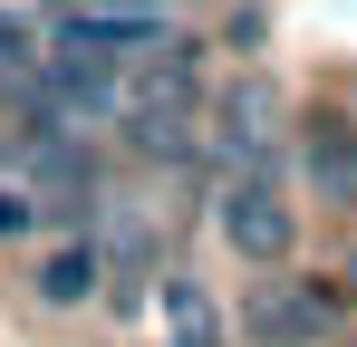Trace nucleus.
Here are the masks:
<instances>
[{"label":"nucleus","mask_w":357,"mask_h":347,"mask_svg":"<svg viewBox=\"0 0 357 347\" xmlns=\"http://www.w3.org/2000/svg\"><path fill=\"white\" fill-rule=\"evenodd\" d=\"M116 49H97V39H68L59 58H49V97H59V116L87 135L97 116H116L126 107V87H116V68H107Z\"/></svg>","instance_id":"nucleus-3"},{"label":"nucleus","mask_w":357,"mask_h":347,"mask_svg":"<svg viewBox=\"0 0 357 347\" xmlns=\"http://www.w3.org/2000/svg\"><path fill=\"white\" fill-rule=\"evenodd\" d=\"M68 39H97V49H165V39H174V29H165V10H155V0H87V10H77V20H68Z\"/></svg>","instance_id":"nucleus-5"},{"label":"nucleus","mask_w":357,"mask_h":347,"mask_svg":"<svg viewBox=\"0 0 357 347\" xmlns=\"http://www.w3.org/2000/svg\"><path fill=\"white\" fill-rule=\"evenodd\" d=\"M222 155L241 174H271V87L261 77H241L232 97H222Z\"/></svg>","instance_id":"nucleus-6"},{"label":"nucleus","mask_w":357,"mask_h":347,"mask_svg":"<svg viewBox=\"0 0 357 347\" xmlns=\"http://www.w3.org/2000/svg\"><path fill=\"white\" fill-rule=\"evenodd\" d=\"M299 174L328 213H357V116H309L299 135Z\"/></svg>","instance_id":"nucleus-4"},{"label":"nucleus","mask_w":357,"mask_h":347,"mask_svg":"<svg viewBox=\"0 0 357 347\" xmlns=\"http://www.w3.org/2000/svg\"><path fill=\"white\" fill-rule=\"evenodd\" d=\"M222 241H232L251 270H280L299 241V213L280 203V183L271 174H232V193H222Z\"/></svg>","instance_id":"nucleus-1"},{"label":"nucleus","mask_w":357,"mask_h":347,"mask_svg":"<svg viewBox=\"0 0 357 347\" xmlns=\"http://www.w3.org/2000/svg\"><path fill=\"white\" fill-rule=\"evenodd\" d=\"M135 155L183 164V155H193V97H145V107H135Z\"/></svg>","instance_id":"nucleus-7"},{"label":"nucleus","mask_w":357,"mask_h":347,"mask_svg":"<svg viewBox=\"0 0 357 347\" xmlns=\"http://www.w3.org/2000/svg\"><path fill=\"white\" fill-rule=\"evenodd\" d=\"M0 68H10V77H39V68H29V29H20V20H0Z\"/></svg>","instance_id":"nucleus-11"},{"label":"nucleus","mask_w":357,"mask_h":347,"mask_svg":"<svg viewBox=\"0 0 357 347\" xmlns=\"http://www.w3.org/2000/svg\"><path fill=\"white\" fill-rule=\"evenodd\" d=\"M97 280H107V270H97V251H59V261L39 270V299H49V309H87Z\"/></svg>","instance_id":"nucleus-9"},{"label":"nucleus","mask_w":357,"mask_h":347,"mask_svg":"<svg viewBox=\"0 0 357 347\" xmlns=\"http://www.w3.org/2000/svg\"><path fill=\"white\" fill-rule=\"evenodd\" d=\"M29 222H39V193L29 183H0V241H20Z\"/></svg>","instance_id":"nucleus-10"},{"label":"nucleus","mask_w":357,"mask_h":347,"mask_svg":"<svg viewBox=\"0 0 357 347\" xmlns=\"http://www.w3.org/2000/svg\"><path fill=\"white\" fill-rule=\"evenodd\" d=\"M165 347H222V328H213V299L193 280H165Z\"/></svg>","instance_id":"nucleus-8"},{"label":"nucleus","mask_w":357,"mask_h":347,"mask_svg":"<svg viewBox=\"0 0 357 347\" xmlns=\"http://www.w3.org/2000/svg\"><path fill=\"white\" fill-rule=\"evenodd\" d=\"M328 328H338V289H319V280L261 289V299L241 309V338H251V347H319Z\"/></svg>","instance_id":"nucleus-2"}]
</instances>
